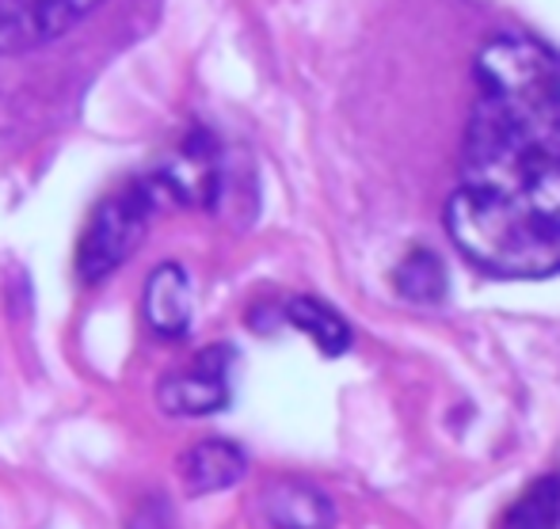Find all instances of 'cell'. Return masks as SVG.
<instances>
[{
  "mask_svg": "<svg viewBox=\"0 0 560 529\" xmlns=\"http://www.w3.org/2000/svg\"><path fill=\"white\" fill-rule=\"evenodd\" d=\"M446 233L492 279L560 274V54L523 35L480 50Z\"/></svg>",
  "mask_w": 560,
  "mask_h": 529,
  "instance_id": "cell-1",
  "label": "cell"
},
{
  "mask_svg": "<svg viewBox=\"0 0 560 529\" xmlns=\"http://www.w3.org/2000/svg\"><path fill=\"white\" fill-rule=\"evenodd\" d=\"M156 191H161L156 179H145V184H130L100 202L81 236V251H77V271L84 282L107 279L115 267H122L133 256V248L149 228Z\"/></svg>",
  "mask_w": 560,
  "mask_h": 529,
  "instance_id": "cell-2",
  "label": "cell"
},
{
  "mask_svg": "<svg viewBox=\"0 0 560 529\" xmlns=\"http://www.w3.org/2000/svg\"><path fill=\"white\" fill-rule=\"evenodd\" d=\"M233 346H207L199 358L179 374H168L156 385V400L168 415H210L229 404V369Z\"/></svg>",
  "mask_w": 560,
  "mask_h": 529,
  "instance_id": "cell-3",
  "label": "cell"
},
{
  "mask_svg": "<svg viewBox=\"0 0 560 529\" xmlns=\"http://www.w3.org/2000/svg\"><path fill=\"white\" fill-rule=\"evenodd\" d=\"M100 0H0V54L35 50L66 35Z\"/></svg>",
  "mask_w": 560,
  "mask_h": 529,
  "instance_id": "cell-4",
  "label": "cell"
},
{
  "mask_svg": "<svg viewBox=\"0 0 560 529\" xmlns=\"http://www.w3.org/2000/svg\"><path fill=\"white\" fill-rule=\"evenodd\" d=\"M145 324L164 339H179L191 324V282L184 267L164 263L145 282Z\"/></svg>",
  "mask_w": 560,
  "mask_h": 529,
  "instance_id": "cell-5",
  "label": "cell"
},
{
  "mask_svg": "<svg viewBox=\"0 0 560 529\" xmlns=\"http://www.w3.org/2000/svg\"><path fill=\"white\" fill-rule=\"evenodd\" d=\"M244 469H248V461H244L241 446H233L225 438H210L199 442L195 449H187L179 477H184V487L191 495H210L233 487L244 477Z\"/></svg>",
  "mask_w": 560,
  "mask_h": 529,
  "instance_id": "cell-6",
  "label": "cell"
},
{
  "mask_svg": "<svg viewBox=\"0 0 560 529\" xmlns=\"http://www.w3.org/2000/svg\"><path fill=\"white\" fill-rule=\"evenodd\" d=\"M264 515L275 529H328L332 503L310 484H275L264 495Z\"/></svg>",
  "mask_w": 560,
  "mask_h": 529,
  "instance_id": "cell-7",
  "label": "cell"
},
{
  "mask_svg": "<svg viewBox=\"0 0 560 529\" xmlns=\"http://www.w3.org/2000/svg\"><path fill=\"white\" fill-rule=\"evenodd\" d=\"M393 290L412 305H443L450 294L446 267L431 248H412L393 271Z\"/></svg>",
  "mask_w": 560,
  "mask_h": 529,
  "instance_id": "cell-8",
  "label": "cell"
},
{
  "mask_svg": "<svg viewBox=\"0 0 560 529\" xmlns=\"http://www.w3.org/2000/svg\"><path fill=\"white\" fill-rule=\"evenodd\" d=\"M287 320L294 324L298 331H305L328 358H336V354H343L347 346H351V328H347V320L339 317L332 305L317 302V297H294V302H287Z\"/></svg>",
  "mask_w": 560,
  "mask_h": 529,
  "instance_id": "cell-9",
  "label": "cell"
},
{
  "mask_svg": "<svg viewBox=\"0 0 560 529\" xmlns=\"http://www.w3.org/2000/svg\"><path fill=\"white\" fill-rule=\"evenodd\" d=\"M500 529H560V477H538L508 510Z\"/></svg>",
  "mask_w": 560,
  "mask_h": 529,
  "instance_id": "cell-10",
  "label": "cell"
},
{
  "mask_svg": "<svg viewBox=\"0 0 560 529\" xmlns=\"http://www.w3.org/2000/svg\"><path fill=\"white\" fill-rule=\"evenodd\" d=\"M130 529H168V510H164V503H149L130 522Z\"/></svg>",
  "mask_w": 560,
  "mask_h": 529,
  "instance_id": "cell-11",
  "label": "cell"
}]
</instances>
